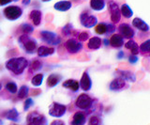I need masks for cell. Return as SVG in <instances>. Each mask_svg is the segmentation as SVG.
<instances>
[{"label": "cell", "mask_w": 150, "mask_h": 125, "mask_svg": "<svg viewBox=\"0 0 150 125\" xmlns=\"http://www.w3.org/2000/svg\"><path fill=\"white\" fill-rule=\"evenodd\" d=\"M28 66V60L25 58H12L6 63V68L14 75H22Z\"/></svg>", "instance_id": "1"}, {"label": "cell", "mask_w": 150, "mask_h": 125, "mask_svg": "<svg viewBox=\"0 0 150 125\" xmlns=\"http://www.w3.org/2000/svg\"><path fill=\"white\" fill-rule=\"evenodd\" d=\"M18 43L22 46V48L28 54L35 53L37 49V41L30 36L26 34L22 35L18 38Z\"/></svg>", "instance_id": "2"}, {"label": "cell", "mask_w": 150, "mask_h": 125, "mask_svg": "<svg viewBox=\"0 0 150 125\" xmlns=\"http://www.w3.org/2000/svg\"><path fill=\"white\" fill-rule=\"evenodd\" d=\"M27 125H48V121L45 116L40 114L37 111L31 112L26 117Z\"/></svg>", "instance_id": "3"}, {"label": "cell", "mask_w": 150, "mask_h": 125, "mask_svg": "<svg viewBox=\"0 0 150 125\" xmlns=\"http://www.w3.org/2000/svg\"><path fill=\"white\" fill-rule=\"evenodd\" d=\"M4 16L9 21H15L19 19L23 14V10L17 6H8L3 11Z\"/></svg>", "instance_id": "4"}, {"label": "cell", "mask_w": 150, "mask_h": 125, "mask_svg": "<svg viewBox=\"0 0 150 125\" xmlns=\"http://www.w3.org/2000/svg\"><path fill=\"white\" fill-rule=\"evenodd\" d=\"M92 104H93V99L86 93L80 94L78 96V98L76 99V102H75V105L82 110H86L88 108H90Z\"/></svg>", "instance_id": "5"}, {"label": "cell", "mask_w": 150, "mask_h": 125, "mask_svg": "<svg viewBox=\"0 0 150 125\" xmlns=\"http://www.w3.org/2000/svg\"><path fill=\"white\" fill-rule=\"evenodd\" d=\"M67 106L59 103H53L49 107V114L54 118H61L66 114Z\"/></svg>", "instance_id": "6"}, {"label": "cell", "mask_w": 150, "mask_h": 125, "mask_svg": "<svg viewBox=\"0 0 150 125\" xmlns=\"http://www.w3.org/2000/svg\"><path fill=\"white\" fill-rule=\"evenodd\" d=\"M108 9L111 13V21L114 24H117L121 20V11L119 6L115 1H109L108 3Z\"/></svg>", "instance_id": "7"}, {"label": "cell", "mask_w": 150, "mask_h": 125, "mask_svg": "<svg viewBox=\"0 0 150 125\" xmlns=\"http://www.w3.org/2000/svg\"><path fill=\"white\" fill-rule=\"evenodd\" d=\"M40 35H41V40L44 43L51 45H57L61 41V39L59 37L52 31H41Z\"/></svg>", "instance_id": "8"}, {"label": "cell", "mask_w": 150, "mask_h": 125, "mask_svg": "<svg viewBox=\"0 0 150 125\" xmlns=\"http://www.w3.org/2000/svg\"><path fill=\"white\" fill-rule=\"evenodd\" d=\"M80 20H81L82 26L86 27V28H91L98 24L97 17L92 14H89L88 12H83L80 16Z\"/></svg>", "instance_id": "9"}, {"label": "cell", "mask_w": 150, "mask_h": 125, "mask_svg": "<svg viewBox=\"0 0 150 125\" xmlns=\"http://www.w3.org/2000/svg\"><path fill=\"white\" fill-rule=\"evenodd\" d=\"M65 48L70 54H76L83 49V43H81V41H78L75 39H69L66 41Z\"/></svg>", "instance_id": "10"}, {"label": "cell", "mask_w": 150, "mask_h": 125, "mask_svg": "<svg viewBox=\"0 0 150 125\" xmlns=\"http://www.w3.org/2000/svg\"><path fill=\"white\" fill-rule=\"evenodd\" d=\"M118 32L119 35L123 37L124 39H129L131 40L135 36V30L130 26V25L123 23L118 26Z\"/></svg>", "instance_id": "11"}, {"label": "cell", "mask_w": 150, "mask_h": 125, "mask_svg": "<svg viewBox=\"0 0 150 125\" xmlns=\"http://www.w3.org/2000/svg\"><path fill=\"white\" fill-rule=\"evenodd\" d=\"M79 85H80V87H81V89L83 90H84V91H88V90L91 89V87H92V80H91V78H90V76H89L87 72H84L83 73Z\"/></svg>", "instance_id": "12"}, {"label": "cell", "mask_w": 150, "mask_h": 125, "mask_svg": "<svg viewBox=\"0 0 150 125\" xmlns=\"http://www.w3.org/2000/svg\"><path fill=\"white\" fill-rule=\"evenodd\" d=\"M115 73L117 75V77L122 78L123 80H125L126 82H131L133 83L136 81V76L135 75L130 71H126V70H116Z\"/></svg>", "instance_id": "13"}, {"label": "cell", "mask_w": 150, "mask_h": 125, "mask_svg": "<svg viewBox=\"0 0 150 125\" xmlns=\"http://www.w3.org/2000/svg\"><path fill=\"white\" fill-rule=\"evenodd\" d=\"M125 87H126V81L120 77H116L110 83L109 89L112 91H120L123 89Z\"/></svg>", "instance_id": "14"}, {"label": "cell", "mask_w": 150, "mask_h": 125, "mask_svg": "<svg viewBox=\"0 0 150 125\" xmlns=\"http://www.w3.org/2000/svg\"><path fill=\"white\" fill-rule=\"evenodd\" d=\"M86 123V116L84 113L78 111L72 117L71 121H70V125H84Z\"/></svg>", "instance_id": "15"}, {"label": "cell", "mask_w": 150, "mask_h": 125, "mask_svg": "<svg viewBox=\"0 0 150 125\" xmlns=\"http://www.w3.org/2000/svg\"><path fill=\"white\" fill-rule=\"evenodd\" d=\"M132 26H133V27H135V28H137L138 30L143 31V32H147L150 29L149 26L146 24V23L139 17H136L132 20Z\"/></svg>", "instance_id": "16"}, {"label": "cell", "mask_w": 150, "mask_h": 125, "mask_svg": "<svg viewBox=\"0 0 150 125\" xmlns=\"http://www.w3.org/2000/svg\"><path fill=\"white\" fill-rule=\"evenodd\" d=\"M109 43H110L112 47H114V48H120L125 43H124V38L122 36H120L119 34H114V35H112L110 38V40H109Z\"/></svg>", "instance_id": "17"}, {"label": "cell", "mask_w": 150, "mask_h": 125, "mask_svg": "<svg viewBox=\"0 0 150 125\" xmlns=\"http://www.w3.org/2000/svg\"><path fill=\"white\" fill-rule=\"evenodd\" d=\"M62 79V75H58V73H52L47 78V87H54Z\"/></svg>", "instance_id": "18"}, {"label": "cell", "mask_w": 150, "mask_h": 125, "mask_svg": "<svg viewBox=\"0 0 150 125\" xmlns=\"http://www.w3.org/2000/svg\"><path fill=\"white\" fill-rule=\"evenodd\" d=\"M101 44H102V40L100 37H92L88 40L87 47L91 50H98L100 48Z\"/></svg>", "instance_id": "19"}, {"label": "cell", "mask_w": 150, "mask_h": 125, "mask_svg": "<svg viewBox=\"0 0 150 125\" xmlns=\"http://www.w3.org/2000/svg\"><path fill=\"white\" fill-rule=\"evenodd\" d=\"M38 55L40 58H44V57H48L54 53V49L53 47H47V46H40V47L38 48L37 50Z\"/></svg>", "instance_id": "20"}, {"label": "cell", "mask_w": 150, "mask_h": 125, "mask_svg": "<svg viewBox=\"0 0 150 125\" xmlns=\"http://www.w3.org/2000/svg\"><path fill=\"white\" fill-rule=\"evenodd\" d=\"M125 45V48L128 49V50H130L131 52V55H137L139 53H140V50H139V46L137 44L135 40H129L128 43H124Z\"/></svg>", "instance_id": "21"}, {"label": "cell", "mask_w": 150, "mask_h": 125, "mask_svg": "<svg viewBox=\"0 0 150 125\" xmlns=\"http://www.w3.org/2000/svg\"><path fill=\"white\" fill-rule=\"evenodd\" d=\"M63 87H66V89H69L70 90H72L74 92L78 91L79 89H80L79 82L76 81V80H73V79H69L67 81H65L63 83Z\"/></svg>", "instance_id": "22"}, {"label": "cell", "mask_w": 150, "mask_h": 125, "mask_svg": "<svg viewBox=\"0 0 150 125\" xmlns=\"http://www.w3.org/2000/svg\"><path fill=\"white\" fill-rule=\"evenodd\" d=\"M19 112L17 111L16 108H12L11 110L7 111L6 113H4V117L8 120H11V121L16 122L19 120Z\"/></svg>", "instance_id": "23"}, {"label": "cell", "mask_w": 150, "mask_h": 125, "mask_svg": "<svg viewBox=\"0 0 150 125\" xmlns=\"http://www.w3.org/2000/svg\"><path fill=\"white\" fill-rule=\"evenodd\" d=\"M54 8L56 11H67L68 10H69V9L71 8V2L66 1V0L65 1H59L54 4Z\"/></svg>", "instance_id": "24"}, {"label": "cell", "mask_w": 150, "mask_h": 125, "mask_svg": "<svg viewBox=\"0 0 150 125\" xmlns=\"http://www.w3.org/2000/svg\"><path fill=\"white\" fill-rule=\"evenodd\" d=\"M41 16H42V13L41 11L35 10V11H32L29 14V18L32 20L33 24L35 26H40V22H41Z\"/></svg>", "instance_id": "25"}, {"label": "cell", "mask_w": 150, "mask_h": 125, "mask_svg": "<svg viewBox=\"0 0 150 125\" xmlns=\"http://www.w3.org/2000/svg\"><path fill=\"white\" fill-rule=\"evenodd\" d=\"M90 7L96 11H100L105 8V0H90Z\"/></svg>", "instance_id": "26"}, {"label": "cell", "mask_w": 150, "mask_h": 125, "mask_svg": "<svg viewBox=\"0 0 150 125\" xmlns=\"http://www.w3.org/2000/svg\"><path fill=\"white\" fill-rule=\"evenodd\" d=\"M139 50H140V53L143 55H144V57H149L150 55V39L144 41L139 47Z\"/></svg>", "instance_id": "27"}, {"label": "cell", "mask_w": 150, "mask_h": 125, "mask_svg": "<svg viewBox=\"0 0 150 125\" xmlns=\"http://www.w3.org/2000/svg\"><path fill=\"white\" fill-rule=\"evenodd\" d=\"M120 11H121V14L123 15L125 18H127V19L132 17V15H133V11L128 4H123L120 8Z\"/></svg>", "instance_id": "28"}, {"label": "cell", "mask_w": 150, "mask_h": 125, "mask_svg": "<svg viewBox=\"0 0 150 125\" xmlns=\"http://www.w3.org/2000/svg\"><path fill=\"white\" fill-rule=\"evenodd\" d=\"M95 32L98 35H107L108 24H106V23H100V24H98L95 27Z\"/></svg>", "instance_id": "29"}, {"label": "cell", "mask_w": 150, "mask_h": 125, "mask_svg": "<svg viewBox=\"0 0 150 125\" xmlns=\"http://www.w3.org/2000/svg\"><path fill=\"white\" fill-rule=\"evenodd\" d=\"M28 92H29V87L27 86L23 85L20 87V89L18 91V98L19 99H25L27 97Z\"/></svg>", "instance_id": "30"}, {"label": "cell", "mask_w": 150, "mask_h": 125, "mask_svg": "<svg viewBox=\"0 0 150 125\" xmlns=\"http://www.w3.org/2000/svg\"><path fill=\"white\" fill-rule=\"evenodd\" d=\"M42 81H43V75H42V73H38V75H36L32 78L31 83L33 86L39 87L42 84Z\"/></svg>", "instance_id": "31"}, {"label": "cell", "mask_w": 150, "mask_h": 125, "mask_svg": "<svg viewBox=\"0 0 150 125\" xmlns=\"http://www.w3.org/2000/svg\"><path fill=\"white\" fill-rule=\"evenodd\" d=\"M6 89L9 92V93L14 94L16 93L18 90V87L16 85V83L14 82H8V84L6 85Z\"/></svg>", "instance_id": "32"}, {"label": "cell", "mask_w": 150, "mask_h": 125, "mask_svg": "<svg viewBox=\"0 0 150 125\" xmlns=\"http://www.w3.org/2000/svg\"><path fill=\"white\" fill-rule=\"evenodd\" d=\"M88 125H102V120L98 116H92L88 120Z\"/></svg>", "instance_id": "33"}, {"label": "cell", "mask_w": 150, "mask_h": 125, "mask_svg": "<svg viewBox=\"0 0 150 125\" xmlns=\"http://www.w3.org/2000/svg\"><path fill=\"white\" fill-rule=\"evenodd\" d=\"M41 68H42V63L40 61L39 59L33 60V62H32L31 66H30L31 71H33V72H37V71L40 70Z\"/></svg>", "instance_id": "34"}, {"label": "cell", "mask_w": 150, "mask_h": 125, "mask_svg": "<svg viewBox=\"0 0 150 125\" xmlns=\"http://www.w3.org/2000/svg\"><path fill=\"white\" fill-rule=\"evenodd\" d=\"M21 28H22V30H23V33H25L26 35L32 33L33 30H34V28H33V26H32L31 25H29V24H23V25H22Z\"/></svg>", "instance_id": "35"}, {"label": "cell", "mask_w": 150, "mask_h": 125, "mask_svg": "<svg viewBox=\"0 0 150 125\" xmlns=\"http://www.w3.org/2000/svg\"><path fill=\"white\" fill-rule=\"evenodd\" d=\"M33 104H34V102H33V100L31 98H27L25 100V104H23V109H25V111H27L31 107V106H33Z\"/></svg>", "instance_id": "36"}, {"label": "cell", "mask_w": 150, "mask_h": 125, "mask_svg": "<svg viewBox=\"0 0 150 125\" xmlns=\"http://www.w3.org/2000/svg\"><path fill=\"white\" fill-rule=\"evenodd\" d=\"M71 31H72L71 24H68L67 26L63 27V30H62V32L65 35H70V34H71Z\"/></svg>", "instance_id": "37"}, {"label": "cell", "mask_w": 150, "mask_h": 125, "mask_svg": "<svg viewBox=\"0 0 150 125\" xmlns=\"http://www.w3.org/2000/svg\"><path fill=\"white\" fill-rule=\"evenodd\" d=\"M78 38L80 40V41H86L89 39V33L88 32H82V33H80L79 36H78Z\"/></svg>", "instance_id": "38"}, {"label": "cell", "mask_w": 150, "mask_h": 125, "mask_svg": "<svg viewBox=\"0 0 150 125\" xmlns=\"http://www.w3.org/2000/svg\"><path fill=\"white\" fill-rule=\"evenodd\" d=\"M128 60L130 64H136L138 62L139 58H138L137 55H129V58H128Z\"/></svg>", "instance_id": "39"}, {"label": "cell", "mask_w": 150, "mask_h": 125, "mask_svg": "<svg viewBox=\"0 0 150 125\" xmlns=\"http://www.w3.org/2000/svg\"><path fill=\"white\" fill-rule=\"evenodd\" d=\"M50 125H66V124H65V122L63 121V120H61V119H55Z\"/></svg>", "instance_id": "40"}, {"label": "cell", "mask_w": 150, "mask_h": 125, "mask_svg": "<svg viewBox=\"0 0 150 125\" xmlns=\"http://www.w3.org/2000/svg\"><path fill=\"white\" fill-rule=\"evenodd\" d=\"M124 55H125V54H124L123 51H119V52L117 53L116 57H117V58H118V59H123L124 58Z\"/></svg>", "instance_id": "41"}, {"label": "cell", "mask_w": 150, "mask_h": 125, "mask_svg": "<svg viewBox=\"0 0 150 125\" xmlns=\"http://www.w3.org/2000/svg\"><path fill=\"white\" fill-rule=\"evenodd\" d=\"M12 0H0V6H5L7 4L11 3Z\"/></svg>", "instance_id": "42"}, {"label": "cell", "mask_w": 150, "mask_h": 125, "mask_svg": "<svg viewBox=\"0 0 150 125\" xmlns=\"http://www.w3.org/2000/svg\"><path fill=\"white\" fill-rule=\"evenodd\" d=\"M30 3V0H23V5H28Z\"/></svg>", "instance_id": "43"}, {"label": "cell", "mask_w": 150, "mask_h": 125, "mask_svg": "<svg viewBox=\"0 0 150 125\" xmlns=\"http://www.w3.org/2000/svg\"><path fill=\"white\" fill-rule=\"evenodd\" d=\"M103 43H104V44H105L106 46L110 43H109V40H103Z\"/></svg>", "instance_id": "44"}, {"label": "cell", "mask_w": 150, "mask_h": 125, "mask_svg": "<svg viewBox=\"0 0 150 125\" xmlns=\"http://www.w3.org/2000/svg\"><path fill=\"white\" fill-rule=\"evenodd\" d=\"M3 123H4V122H3V120H2L1 119H0V125H3Z\"/></svg>", "instance_id": "45"}, {"label": "cell", "mask_w": 150, "mask_h": 125, "mask_svg": "<svg viewBox=\"0 0 150 125\" xmlns=\"http://www.w3.org/2000/svg\"><path fill=\"white\" fill-rule=\"evenodd\" d=\"M43 2H48V1H50V0H42Z\"/></svg>", "instance_id": "46"}, {"label": "cell", "mask_w": 150, "mask_h": 125, "mask_svg": "<svg viewBox=\"0 0 150 125\" xmlns=\"http://www.w3.org/2000/svg\"><path fill=\"white\" fill-rule=\"evenodd\" d=\"M1 89H2V85L0 84V90H1Z\"/></svg>", "instance_id": "47"}, {"label": "cell", "mask_w": 150, "mask_h": 125, "mask_svg": "<svg viewBox=\"0 0 150 125\" xmlns=\"http://www.w3.org/2000/svg\"><path fill=\"white\" fill-rule=\"evenodd\" d=\"M12 1H18V0H12Z\"/></svg>", "instance_id": "48"}, {"label": "cell", "mask_w": 150, "mask_h": 125, "mask_svg": "<svg viewBox=\"0 0 150 125\" xmlns=\"http://www.w3.org/2000/svg\"><path fill=\"white\" fill-rule=\"evenodd\" d=\"M11 125H17V124H11Z\"/></svg>", "instance_id": "49"}]
</instances>
